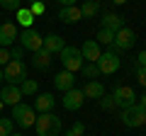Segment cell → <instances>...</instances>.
Listing matches in <instances>:
<instances>
[{
  "mask_svg": "<svg viewBox=\"0 0 146 136\" xmlns=\"http://www.w3.org/2000/svg\"><path fill=\"white\" fill-rule=\"evenodd\" d=\"M34 129L39 136H61L63 124H61V117H56L54 112H44V114L36 117Z\"/></svg>",
  "mask_w": 146,
  "mask_h": 136,
  "instance_id": "1",
  "label": "cell"
},
{
  "mask_svg": "<svg viewBox=\"0 0 146 136\" xmlns=\"http://www.w3.org/2000/svg\"><path fill=\"white\" fill-rule=\"evenodd\" d=\"M3 75H5L7 85H22L27 80V66H25V61L10 58V63L3 68Z\"/></svg>",
  "mask_w": 146,
  "mask_h": 136,
  "instance_id": "2",
  "label": "cell"
},
{
  "mask_svg": "<svg viewBox=\"0 0 146 136\" xmlns=\"http://www.w3.org/2000/svg\"><path fill=\"white\" fill-rule=\"evenodd\" d=\"M58 58L63 63V71H68V73H76V71L83 68V56H80V49H76V46H63Z\"/></svg>",
  "mask_w": 146,
  "mask_h": 136,
  "instance_id": "3",
  "label": "cell"
},
{
  "mask_svg": "<svg viewBox=\"0 0 146 136\" xmlns=\"http://www.w3.org/2000/svg\"><path fill=\"white\" fill-rule=\"evenodd\" d=\"M12 121H15V124H20L22 129H29V126H34V121H36V112H34V107L25 105V102L15 105V107H12Z\"/></svg>",
  "mask_w": 146,
  "mask_h": 136,
  "instance_id": "4",
  "label": "cell"
},
{
  "mask_svg": "<svg viewBox=\"0 0 146 136\" xmlns=\"http://www.w3.org/2000/svg\"><path fill=\"white\" fill-rule=\"evenodd\" d=\"M95 66H98V71L102 75H112V73H117L119 71V66H122V58L117 56V51L115 49H110V51H105L102 56L95 61Z\"/></svg>",
  "mask_w": 146,
  "mask_h": 136,
  "instance_id": "5",
  "label": "cell"
},
{
  "mask_svg": "<svg viewBox=\"0 0 146 136\" xmlns=\"http://www.w3.org/2000/svg\"><path fill=\"white\" fill-rule=\"evenodd\" d=\"M122 124L129 126V129H136V126H144L146 124V110L136 102V105L127 107V110H122Z\"/></svg>",
  "mask_w": 146,
  "mask_h": 136,
  "instance_id": "6",
  "label": "cell"
},
{
  "mask_svg": "<svg viewBox=\"0 0 146 136\" xmlns=\"http://www.w3.org/2000/svg\"><path fill=\"white\" fill-rule=\"evenodd\" d=\"M17 39H20V46L27 49V51H39V49H44V37L34 29V27L22 29V34H20Z\"/></svg>",
  "mask_w": 146,
  "mask_h": 136,
  "instance_id": "7",
  "label": "cell"
},
{
  "mask_svg": "<svg viewBox=\"0 0 146 136\" xmlns=\"http://www.w3.org/2000/svg\"><path fill=\"white\" fill-rule=\"evenodd\" d=\"M136 44V32L129 29V27H122L119 32H115V42H112V49L115 51H127Z\"/></svg>",
  "mask_w": 146,
  "mask_h": 136,
  "instance_id": "8",
  "label": "cell"
},
{
  "mask_svg": "<svg viewBox=\"0 0 146 136\" xmlns=\"http://www.w3.org/2000/svg\"><path fill=\"white\" fill-rule=\"evenodd\" d=\"M112 97H115V105L122 107V110L136 105V92H134V88H129V85H119V88H115Z\"/></svg>",
  "mask_w": 146,
  "mask_h": 136,
  "instance_id": "9",
  "label": "cell"
},
{
  "mask_svg": "<svg viewBox=\"0 0 146 136\" xmlns=\"http://www.w3.org/2000/svg\"><path fill=\"white\" fill-rule=\"evenodd\" d=\"M17 37H20V32H17L15 22H5V24H0V46H3V49H10L12 44L17 42Z\"/></svg>",
  "mask_w": 146,
  "mask_h": 136,
  "instance_id": "10",
  "label": "cell"
},
{
  "mask_svg": "<svg viewBox=\"0 0 146 136\" xmlns=\"http://www.w3.org/2000/svg\"><path fill=\"white\" fill-rule=\"evenodd\" d=\"M0 102H3V105H10V107L20 105L22 102L20 85H3V90H0Z\"/></svg>",
  "mask_w": 146,
  "mask_h": 136,
  "instance_id": "11",
  "label": "cell"
},
{
  "mask_svg": "<svg viewBox=\"0 0 146 136\" xmlns=\"http://www.w3.org/2000/svg\"><path fill=\"white\" fill-rule=\"evenodd\" d=\"M83 102H85L83 90L71 88V90H66V92H63V107H66V110L76 112V110H80V107H83Z\"/></svg>",
  "mask_w": 146,
  "mask_h": 136,
  "instance_id": "12",
  "label": "cell"
},
{
  "mask_svg": "<svg viewBox=\"0 0 146 136\" xmlns=\"http://www.w3.org/2000/svg\"><path fill=\"white\" fill-rule=\"evenodd\" d=\"M54 105H56V97H54L51 92H36V97H34V112H39V114L51 112Z\"/></svg>",
  "mask_w": 146,
  "mask_h": 136,
  "instance_id": "13",
  "label": "cell"
},
{
  "mask_svg": "<svg viewBox=\"0 0 146 136\" xmlns=\"http://www.w3.org/2000/svg\"><path fill=\"white\" fill-rule=\"evenodd\" d=\"M80 56H83V61L95 63L100 56H102V49H100V44L95 42V39H88V42L83 44V49H80Z\"/></svg>",
  "mask_w": 146,
  "mask_h": 136,
  "instance_id": "14",
  "label": "cell"
},
{
  "mask_svg": "<svg viewBox=\"0 0 146 136\" xmlns=\"http://www.w3.org/2000/svg\"><path fill=\"white\" fill-rule=\"evenodd\" d=\"M58 20H61L63 24H76V22H80V20H83V15H80V7H78V5L61 7V12H58Z\"/></svg>",
  "mask_w": 146,
  "mask_h": 136,
  "instance_id": "15",
  "label": "cell"
},
{
  "mask_svg": "<svg viewBox=\"0 0 146 136\" xmlns=\"http://www.w3.org/2000/svg\"><path fill=\"white\" fill-rule=\"evenodd\" d=\"M73 85H76V75L68 73V71H61V73L54 75V88L61 90V92H66V90H71Z\"/></svg>",
  "mask_w": 146,
  "mask_h": 136,
  "instance_id": "16",
  "label": "cell"
},
{
  "mask_svg": "<svg viewBox=\"0 0 146 136\" xmlns=\"http://www.w3.org/2000/svg\"><path fill=\"white\" fill-rule=\"evenodd\" d=\"M100 27H102V29H110V32H119L122 27H124V17L115 15V12H107V15H102V20H100Z\"/></svg>",
  "mask_w": 146,
  "mask_h": 136,
  "instance_id": "17",
  "label": "cell"
},
{
  "mask_svg": "<svg viewBox=\"0 0 146 136\" xmlns=\"http://www.w3.org/2000/svg\"><path fill=\"white\" fill-rule=\"evenodd\" d=\"M54 61V53H49L46 49H39V51H34V58H32V66L39 68V71H46L49 66H51Z\"/></svg>",
  "mask_w": 146,
  "mask_h": 136,
  "instance_id": "18",
  "label": "cell"
},
{
  "mask_svg": "<svg viewBox=\"0 0 146 136\" xmlns=\"http://www.w3.org/2000/svg\"><path fill=\"white\" fill-rule=\"evenodd\" d=\"M83 95H85V100H100L105 95V85L100 83V80H88L85 83V88H83Z\"/></svg>",
  "mask_w": 146,
  "mask_h": 136,
  "instance_id": "19",
  "label": "cell"
},
{
  "mask_svg": "<svg viewBox=\"0 0 146 136\" xmlns=\"http://www.w3.org/2000/svg\"><path fill=\"white\" fill-rule=\"evenodd\" d=\"M63 39L58 37V34H49V37H44V49H46L49 53H61L63 51Z\"/></svg>",
  "mask_w": 146,
  "mask_h": 136,
  "instance_id": "20",
  "label": "cell"
},
{
  "mask_svg": "<svg viewBox=\"0 0 146 136\" xmlns=\"http://www.w3.org/2000/svg\"><path fill=\"white\" fill-rule=\"evenodd\" d=\"M15 20H17V24H20L22 29H29V27L34 24V15H32L29 7H20V10L15 12Z\"/></svg>",
  "mask_w": 146,
  "mask_h": 136,
  "instance_id": "21",
  "label": "cell"
},
{
  "mask_svg": "<svg viewBox=\"0 0 146 136\" xmlns=\"http://www.w3.org/2000/svg\"><path fill=\"white\" fill-rule=\"evenodd\" d=\"M98 12H100V3L98 0H85L83 7H80V15L83 17H95Z\"/></svg>",
  "mask_w": 146,
  "mask_h": 136,
  "instance_id": "22",
  "label": "cell"
},
{
  "mask_svg": "<svg viewBox=\"0 0 146 136\" xmlns=\"http://www.w3.org/2000/svg\"><path fill=\"white\" fill-rule=\"evenodd\" d=\"M20 90H22V97H25V95H36V92H39V83L32 80V78H27L25 83L20 85Z\"/></svg>",
  "mask_w": 146,
  "mask_h": 136,
  "instance_id": "23",
  "label": "cell"
},
{
  "mask_svg": "<svg viewBox=\"0 0 146 136\" xmlns=\"http://www.w3.org/2000/svg\"><path fill=\"white\" fill-rule=\"evenodd\" d=\"M98 44H112L115 42V32H110V29H102L100 27V32H98V39H95Z\"/></svg>",
  "mask_w": 146,
  "mask_h": 136,
  "instance_id": "24",
  "label": "cell"
},
{
  "mask_svg": "<svg viewBox=\"0 0 146 136\" xmlns=\"http://www.w3.org/2000/svg\"><path fill=\"white\" fill-rule=\"evenodd\" d=\"M80 71H83V75L85 78H90V80H95L100 75V71H98V66H95V63H83V68H80Z\"/></svg>",
  "mask_w": 146,
  "mask_h": 136,
  "instance_id": "25",
  "label": "cell"
},
{
  "mask_svg": "<svg viewBox=\"0 0 146 136\" xmlns=\"http://www.w3.org/2000/svg\"><path fill=\"white\" fill-rule=\"evenodd\" d=\"M12 126H15V121H12V119L0 117V136H10L12 134Z\"/></svg>",
  "mask_w": 146,
  "mask_h": 136,
  "instance_id": "26",
  "label": "cell"
},
{
  "mask_svg": "<svg viewBox=\"0 0 146 136\" xmlns=\"http://www.w3.org/2000/svg\"><path fill=\"white\" fill-rule=\"evenodd\" d=\"M0 7L3 10H10V12H17L20 10V0H0Z\"/></svg>",
  "mask_w": 146,
  "mask_h": 136,
  "instance_id": "27",
  "label": "cell"
},
{
  "mask_svg": "<svg viewBox=\"0 0 146 136\" xmlns=\"http://www.w3.org/2000/svg\"><path fill=\"white\" fill-rule=\"evenodd\" d=\"M100 105H102V110H115V97H112V95H102V97H100Z\"/></svg>",
  "mask_w": 146,
  "mask_h": 136,
  "instance_id": "28",
  "label": "cell"
},
{
  "mask_svg": "<svg viewBox=\"0 0 146 136\" xmlns=\"http://www.w3.org/2000/svg\"><path fill=\"white\" fill-rule=\"evenodd\" d=\"M29 10H32V15H34V17H39V15L46 12V5H44V3H29Z\"/></svg>",
  "mask_w": 146,
  "mask_h": 136,
  "instance_id": "29",
  "label": "cell"
},
{
  "mask_svg": "<svg viewBox=\"0 0 146 136\" xmlns=\"http://www.w3.org/2000/svg\"><path fill=\"white\" fill-rule=\"evenodd\" d=\"M10 49H3V46H0V68H5L7 66V63H10Z\"/></svg>",
  "mask_w": 146,
  "mask_h": 136,
  "instance_id": "30",
  "label": "cell"
},
{
  "mask_svg": "<svg viewBox=\"0 0 146 136\" xmlns=\"http://www.w3.org/2000/svg\"><path fill=\"white\" fill-rule=\"evenodd\" d=\"M136 80L146 88V66H139V71H136Z\"/></svg>",
  "mask_w": 146,
  "mask_h": 136,
  "instance_id": "31",
  "label": "cell"
},
{
  "mask_svg": "<svg viewBox=\"0 0 146 136\" xmlns=\"http://www.w3.org/2000/svg\"><path fill=\"white\" fill-rule=\"evenodd\" d=\"M22 53H25V49H22V46H12L10 49V56L17 58V61H22Z\"/></svg>",
  "mask_w": 146,
  "mask_h": 136,
  "instance_id": "32",
  "label": "cell"
},
{
  "mask_svg": "<svg viewBox=\"0 0 146 136\" xmlns=\"http://www.w3.org/2000/svg\"><path fill=\"white\" fill-rule=\"evenodd\" d=\"M73 131H76L78 136H83V134H85V126H83V121H76V124H73Z\"/></svg>",
  "mask_w": 146,
  "mask_h": 136,
  "instance_id": "33",
  "label": "cell"
},
{
  "mask_svg": "<svg viewBox=\"0 0 146 136\" xmlns=\"http://www.w3.org/2000/svg\"><path fill=\"white\" fill-rule=\"evenodd\" d=\"M136 63H139V66H146V49L139 53V56H136Z\"/></svg>",
  "mask_w": 146,
  "mask_h": 136,
  "instance_id": "34",
  "label": "cell"
},
{
  "mask_svg": "<svg viewBox=\"0 0 146 136\" xmlns=\"http://www.w3.org/2000/svg\"><path fill=\"white\" fill-rule=\"evenodd\" d=\"M58 3H61L63 7H68V5H76V0H58Z\"/></svg>",
  "mask_w": 146,
  "mask_h": 136,
  "instance_id": "35",
  "label": "cell"
},
{
  "mask_svg": "<svg viewBox=\"0 0 146 136\" xmlns=\"http://www.w3.org/2000/svg\"><path fill=\"white\" fill-rule=\"evenodd\" d=\"M139 105H141V107H144V110H146V92L141 95V100H139Z\"/></svg>",
  "mask_w": 146,
  "mask_h": 136,
  "instance_id": "36",
  "label": "cell"
},
{
  "mask_svg": "<svg viewBox=\"0 0 146 136\" xmlns=\"http://www.w3.org/2000/svg\"><path fill=\"white\" fill-rule=\"evenodd\" d=\"M63 136H78V134H76V131L71 129V131H66V134H63Z\"/></svg>",
  "mask_w": 146,
  "mask_h": 136,
  "instance_id": "37",
  "label": "cell"
},
{
  "mask_svg": "<svg viewBox=\"0 0 146 136\" xmlns=\"http://www.w3.org/2000/svg\"><path fill=\"white\" fill-rule=\"evenodd\" d=\"M112 3H115V5H124L127 0H112Z\"/></svg>",
  "mask_w": 146,
  "mask_h": 136,
  "instance_id": "38",
  "label": "cell"
},
{
  "mask_svg": "<svg viewBox=\"0 0 146 136\" xmlns=\"http://www.w3.org/2000/svg\"><path fill=\"white\" fill-rule=\"evenodd\" d=\"M3 80H5V75H3V68H0V85H3Z\"/></svg>",
  "mask_w": 146,
  "mask_h": 136,
  "instance_id": "39",
  "label": "cell"
},
{
  "mask_svg": "<svg viewBox=\"0 0 146 136\" xmlns=\"http://www.w3.org/2000/svg\"><path fill=\"white\" fill-rule=\"evenodd\" d=\"M25 3H44V0H25Z\"/></svg>",
  "mask_w": 146,
  "mask_h": 136,
  "instance_id": "40",
  "label": "cell"
},
{
  "mask_svg": "<svg viewBox=\"0 0 146 136\" xmlns=\"http://www.w3.org/2000/svg\"><path fill=\"white\" fill-rule=\"evenodd\" d=\"M10 136H25V134H10Z\"/></svg>",
  "mask_w": 146,
  "mask_h": 136,
  "instance_id": "41",
  "label": "cell"
},
{
  "mask_svg": "<svg viewBox=\"0 0 146 136\" xmlns=\"http://www.w3.org/2000/svg\"><path fill=\"white\" fill-rule=\"evenodd\" d=\"M0 107H3V102H0Z\"/></svg>",
  "mask_w": 146,
  "mask_h": 136,
  "instance_id": "42",
  "label": "cell"
},
{
  "mask_svg": "<svg viewBox=\"0 0 146 136\" xmlns=\"http://www.w3.org/2000/svg\"><path fill=\"white\" fill-rule=\"evenodd\" d=\"M83 136H85V134H83Z\"/></svg>",
  "mask_w": 146,
  "mask_h": 136,
  "instance_id": "43",
  "label": "cell"
}]
</instances>
